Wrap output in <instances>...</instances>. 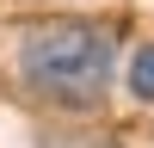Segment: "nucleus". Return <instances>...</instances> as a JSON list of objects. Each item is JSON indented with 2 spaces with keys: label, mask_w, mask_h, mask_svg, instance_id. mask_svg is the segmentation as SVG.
<instances>
[{
  "label": "nucleus",
  "mask_w": 154,
  "mask_h": 148,
  "mask_svg": "<svg viewBox=\"0 0 154 148\" xmlns=\"http://www.w3.org/2000/svg\"><path fill=\"white\" fill-rule=\"evenodd\" d=\"M111 56H117V43L105 25L62 19L25 37V80L56 105H99L111 86V68H117Z\"/></svg>",
  "instance_id": "1"
},
{
  "label": "nucleus",
  "mask_w": 154,
  "mask_h": 148,
  "mask_svg": "<svg viewBox=\"0 0 154 148\" xmlns=\"http://www.w3.org/2000/svg\"><path fill=\"white\" fill-rule=\"evenodd\" d=\"M130 93L136 99H154V43H142L130 56Z\"/></svg>",
  "instance_id": "2"
}]
</instances>
